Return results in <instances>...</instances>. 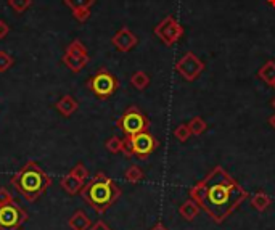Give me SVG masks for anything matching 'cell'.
I'll return each mask as SVG.
<instances>
[{
    "mask_svg": "<svg viewBox=\"0 0 275 230\" xmlns=\"http://www.w3.org/2000/svg\"><path fill=\"white\" fill-rule=\"evenodd\" d=\"M188 193L214 224L228 219L248 198V192L221 166H216L204 179L195 183Z\"/></svg>",
    "mask_w": 275,
    "mask_h": 230,
    "instance_id": "cell-1",
    "label": "cell"
},
{
    "mask_svg": "<svg viewBox=\"0 0 275 230\" xmlns=\"http://www.w3.org/2000/svg\"><path fill=\"white\" fill-rule=\"evenodd\" d=\"M122 195V190L114 183L113 179L98 172L92 177L81 190V197L98 214L107 213Z\"/></svg>",
    "mask_w": 275,
    "mask_h": 230,
    "instance_id": "cell-2",
    "label": "cell"
},
{
    "mask_svg": "<svg viewBox=\"0 0 275 230\" xmlns=\"http://www.w3.org/2000/svg\"><path fill=\"white\" fill-rule=\"evenodd\" d=\"M11 185H13L23 198L28 201H36L49 190L52 185L50 176L45 172L37 163L28 161L16 174L11 177Z\"/></svg>",
    "mask_w": 275,
    "mask_h": 230,
    "instance_id": "cell-3",
    "label": "cell"
},
{
    "mask_svg": "<svg viewBox=\"0 0 275 230\" xmlns=\"http://www.w3.org/2000/svg\"><path fill=\"white\" fill-rule=\"evenodd\" d=\"M158 147H159V142L156 140V137L148 131H145V132L135 134V135H131V137H124L122 155L125 158L135 156V158L145 161Z\"/></svg>",
    "mask_w": 275,
    "mask_h": 230,
    "instance_id": "cell-4",
    "label": "cell"
},
{
    "mask_svg": "<svg viewBox=\"0 0 275 230\" xmlns=\"http://www.w3.org/2000/svg\"><path fill=\"white\" fill-rule=\"evenodd\" d=\"M87 87L97 98L108 100L110 97L116 94V90L119 89V80L113 73H110L105 68H101L94 76L89 77Z\"/></svg>",
    "mask_w": 275,
    "mask_h": 230,
    "instance_id": "cell-5",
    "label": "cell"
},
{
    "mask_svg": "<svg viewBox=\"0 0 275 230\" xmlns=\"http://www.w3.org/2000/svg\"><path fill=\"white\" fill-rule=\"evenodd\" d=\"M116 126L118 129L124 132L125 137H131L150 129V119L137 107H129L121 114V118H118Z\"/></svg>",
    "mask_w": 275,
    "mask_h": 230,
    "instance_id": "cell-6",
    "label": "cell"
},
{
    "mask_svg": "<svg viewBox=\"0 0 275 230\" xmlns=\"http://www.w3.org/2000/svg\"><path fill=\"white\" fill-rule=\"evenodd\" d=\"M155 36L161 40L167 47H173L174 44H177L185 31H183V26L174 18V16H166L163 21H159L155 26Z\"/></svg>",
    "mask_w": 275,
    "mask_h": 230,
    "instance_id": "cell-7",
    "label": "cell"
},
{
    "mask_svg": "<svg viewBox=\"0 0 275 230\" xmlns=\"http://www.w3.org/2000/svg\"><path fill=\"white\" fill-rule=\"evenodd\" d=\"M28 221V213L15 201L0 206V230H19Z\"/></svg>",
    "mask_w": 275,
    "mask_h": 230,
    "instance_id": "cell-8",
    "label": "cell"
},
{
    "mask_svg": "<svg viewBox=\"0 0 275 230\" xmlns=\"http://www.w3.org/2000/svg\"><path fill=\"white\" fill-rule=\"evenodd\" d=\"M204 68H206V65L193 52H187L176 63L177 73L182 76L183 80H187V82H193L195 79H198L200 74L204 71Z\"/></svg>",
    "mask_w": 275,
    "mask_h": 230,
    "instance_id": "cell-9",
    "label": "cell"
},
{
    "mask_svg": "<svg viewBox=\"0 0 275 230\" xmlns=\"http://www.w3.org/2000/svg\"><path fill=\"white\" fill-rule=\"evenodd\" d=\"M111 44H113L119 52L125 53V52L132 50L135 45L139 44V39H137V36H135V34H134L129 28H121V29L113 36Z\"/></svg>",
    "mask_w": 275,
    "mask_h": 230,
    "instance_id": "cell-10",
    "label": "cell"
},
{
    "mask_svg": "<svg viewBox=\"0 0 275 230\" xmlns=\"http://www.w3.org/2000/svg\"><path fill=\"white\" fill-rule=\"evenodd\" d=\"M179 214H180L185 221L192 222V221L197 219V216L200 214V206L190 198V200L183 201V203L179 206Z\"/></svg>",
    "mask_w": 275,
    "mask_h": 230,
    "instance_id": "cell-11",
    "label": "cell"
},
{
    "mask_svg": "<svg viewBox=\"0 0 275 230\" xmlns=\"http://www.w3.org/2000/svg\"><path fill=\"white\" fill-rule=\"evenodd\" d=\"M68 225H70L71 230H89L94 224L90 222V219L84 211H76L71 216V219L68 221Z\"/></svg>",
    "mask_w": 275,
    "mask_h": 230,
    "instance_id": "cell-12",
    "label": "cell"
},
{
    "mask_svg": "<svg viewBox=\"0 0 275 230\" xmlns=\"http://www.w3.org/2000/svg\"><path fill=\"white\" fill-rule=\"evenodd\" d=\"M84 183H86V182L73 177L71 174H68V176H65V177L61 179L60 185H61V189H63L68 195H76V193H81V190H82V187H84Z\"/></svg>",
    "mask_w": 275,
    "mask_h": 230,
    "instance_id": "cell-13",
    "label": "cell"
},
{
    "mask_svg": "<svg viewBox=\"0 0 275 230\" xmlns=\"http://www.w3.org/2000/svg\"><path fill=\"white\" fill-rule=\"evenodd\" d=\"M56 110H58V113L60 114H63V116H71L73 113H76V110H77V101H76V98H73L71 95H65L63 98H60L58 100V103H56Z\"/></svg>",
    "mask_w": 275,
    "mask_h": 230,
    "instance_id": "cell-14",
    "label": "cell"
},
{
    "mask_svg": "<svg viewBox=\"0 0 275 230\" xmlns=\"http://www.w3.org/2000/svg\"><path fill=\"white\" fill-rule=\"evenodd\" d=\"M63 63L68 68H70L71 71L79 73V71H82L84 68L89 65V56H73V55L65 53L63 55Z\"/></svg>",
    "mask_w": 275,
    "mask_h": 230,
    "instance_id": "cell-15",
    "label": "cell"
},
{
    "mask_svg": "<svg viewBox=\"0 0 275 230\" xmlns=\"http://www.w3.org/2000/svg\"><path fill=\"white\" fill-rule=\"evenodd\" d=\"M249 203H251V206H253L256 211L264 213V211H267V208L270 206L272 198L269 197L266 192H256L253 197L249 198Z\"/></svg>",
    "mask_w": 275,
    "mask_h": 230,
    "instance_id": "cell-16",
    "label": "cell"
},
{
    "mask_svg": "<svg viewBox=\"0 0 275 230\" xmlns=\"http://www.w3.org/2000/svg\"><path fill=\"white\" fill-rule=\"evenodd\" d=\"M258 77L264 80L267 86H273L275 84V61L269 60L262 65L258 71Z\"/></svg>",
    "mask_w": 275,
    "mask_h": 230,
    "instance_id": "cell-17",
    "label": "cell"
},
{
    "mask_svg": "<svg viewBox=\"0 0 275 230\" xmlns=\"http://www.w3.org/2000/svg\"><path fill=\"white\" fill-rule=\"evenodd\" d=\"M131 84L137 90H145L148 86H150V76H148L145 71H135L131 76Z\"/></svg>",
    "mask_w": 275,
    "mask_h": 230,
    "instance_id": "cell-18",
    "label": "cell"
},
{
    "mask_svg": "<svg viewBox=\"0 0 275 230\" xmlns=\"http://www.w3.org/2000/svg\"><path fill=\"white\" fill-rule=\"evenodd\" d=\"M143 176H145V172L142 171L140 166H137V164L129 166L128 169H125V172H124V177H125V180H128L129 183H139L143 179Z\"/></svg>",
    "mask_w": 275,
    "mask_h": 230,
    "instance_id": "cell-19",
    "label": "cell"
},
{
    "mask_svg": "<svg viewBox=\"0 0 275 230\" xmlns=\"http://www.w3.org/2000/svg\"><path fill=\"white\" fill-rule=\"evenodd\" d=\"M188 129L192 132V135H201L206 132V129H208V124H206V121L201 118V116H195L188 121Z\"/></svg>",
    "mask_w": 275,
    "mask_h": 230,
    "instance_id": "cell-20",
    "label": "cell"
},
{
    "mask_svg": "<svg viewBox=\"0 0 275 230\" xmlns=\"http://www.w3.org/2000/svg\"><path fill=\"white\" fill-rule=\"evenodd\" d=\"M105 147H107V150L113 155H116V153H122L124 150V139H121V137L118 135H113L110 137V139L105 142Z\"/></svg>",
    "mask_w": 275,
    "mask_h": 230,
    "instance_id": "cell-21",
    "label": "cell"
},
{
    "mask_svg": "<svg viewBox=\"0 0 275 230\" xmlns=\"http://www.w3.org/2000/svg\"><path fill=\"white\" fill-rule=\"evenodd\" d=\"M68 55H73V56H89L87 49L84 47V44L81 40H73L70 45H68L66 52Z\"/></svg>",
    "mask_w": 275,
    "mask_h": 230,
    "instance_id": "cell-22",
    "label": "cell"
},
{
    "mask_svg": "<svg viewBox=\"0 0 275 230\" xmlns=\"http://www.w3.org/2000/svg\"><path fill=\"white\" fill-rule=\"evenodd\" d=\"M70 174H71L73 177L79 179V180L86 182V180L89 179V169L84 166V163H77L76 166H73V168H71Z\"/></svg>",
    "mask_w": 275,
    "mask_h": 230,
    "instance_id": "cell-23",
    "label": "cell"
},
{
    "mask_svg": "<svg viewBox=\"0 0 275 230\" xmlns=\"http://www.w3.org/2000/svg\"><path fill=\"white\" fill-rule=\"evenodd\" d=\"M174 137H176L179 142L185 143L192 137V132L188 129V124H179L177 128H176V131H174Z\"/></svg>",
    "mask_w": 275,
    "mask_h": 230,
    "instance_id": "cell-24",
    "label": "cell"
},
{
    "mask_svg": "<svg viewBox=\"0 0 275 230\" xmlns=\"http://www.w3.org/2000/svg\"><path fill=\"white\" fill-rule=\"evenodd\" d=\"M8 4L16 13H25V11L31 7L32 0H8Z\"/></svg>",
    "mask_w": 275,
    "mask_h": 230,
    "instance_id": "cell-25",
    "label": "cell"
},
{
    "mask_svg": "<svg viewBox=\"0 0 275 230\" xmlns=\"http://www.w3.org/2000/svg\"><path fill=\"white\" fill-rule=\"evenodd\" d=\"M65 4L71 10H77V8H90L95 4V0H65Z\"/></svg>",
    "mask_w": 275,
    "mask_h": 230,
    "instance_id": "cell-26",
    "label": "cell"
},
{
    "mask_svg": "<svg viewBox=\"0 0 275 230\" xmlns=\"http://www.w3.org/2000/svg\"><path fill=\"white\" fill-rule=\"evenodd\" d=\"M11 65H13V58L4 50H0V73H5L8 71Z\"/></svg>",
    "mask_w": 275,
    "mask_h": 230,
    "instance_id": "cell-27",
    "label": "cell"
},
{
    "mask_svg": "<svg viewBox=\"0 0 275 230\" xmlns=\"http://www.w3.org/2000/svg\"><path fill=\"white\" fill-rule=\"evenodd\" d=\"M73 16L77 19V21H87L90 18V8H77V10H73Z\"/></svg>",
    "mask_w": 275,
    "mask_h": 230,
    "instance_id": "cell-28",
    "label": "cell"
},
{
    "mask_svg": "<svg viewBox=\"0 0 275 230\" xmlns=\"http://www.w3.org/2000/svg\"><path fill=\"white\" fill-rule=\"evenodd\" d=\"M11 201H15L13 200V195H11L7 189H0V206H4V204H8Z\"/></svg>",
    "mask_w": 275,
    "mask_h": 230,
    "instance_id": "cell-29",
    "label": "cell"
},
{
    "mask_svg": "<svg viewBox=\"0 0 275 230\" xmlns=\"http://www.w3.org/2000/svg\"><path fill=\"white\" fill-rule=\"evenodd\" d=\"M8 32H10V26L4 19H0V39H5Z\"/></svg>",
    "mask_w": 275,
    "mask_h": 230,
    "instance_id": "cell-30",
    "label": "cell"
},
{
    "mask_svg": "<svg viewBox=\"0 0 275 230\" xmlns=\"http://www.w3.org/2000/svg\"><path fill=\"white\" fill-rule=\"evenodd\" d=\"M89 230H111V228H110L105 222H103V221H97Z\"/></svg>",
    "mask_w": 275,
    "mask_h": 230,
    "instance_id": "cell-31",
    "label": "cell"
},
{
    "mask_svg": "<svg viewBox=\"0 0 275 230\" xmlns=\"http://www.w3.org/2000/svg\"><path fill=\"white\" fill-rule=\"evenodd\" d=\"M150 230H169V228H167V227H166L161 221H159V222H156V224H155Z\"/></svg>",
    "mask_w": 275,
    "mask_h": 230,
    "instance_id": "cell-32",
    "label": "cell"
},
{
    "mask_svg": "<svg viewBox=\"0 0 275 230\" xmlns=\"http://www.w3.org/2000/svg\"><path fill=\"white\" fill-rule=\"evenodd\" d=\"M269 124H270V128H272V129H275V113L269 118Z\"/></svg>",
    "mask_w": 275,
    "mask_h": 230,
    "instance_id": "cell-33",
    "label": "cell"
},
{
    "mask_svg": "<svg viewBox=\"0 0 275 230\" xmlns=\"http://www.w3.org/2000/svg\"><path fill=\"white\" fill-rule=\"evenodd\" d=\"M267 4H269L270 7H273V8H275V0H267Z\"/></svg>",
    "mask_w": 275,
    "mask_h": 230,
    "instance_id": "cell-34",
    "label": "cell"
},
{
    "mask_svg": "<svg viewBox=\"0 0 275 230\" xmlns=\"http://www.w3.org/2000/svg\"><path fill=\"white\" fill-rule=\"evenodd\" d=\"M270 105H272V108L275 110V98H272V101H270Z\"/></svg>",
    "mask_w": 275,
    "mask_h": 230,
    "instance_id": "cell-35",
    "label": "cell"
},
{
    "mask_svg": "<svg viewBox=\"0 0 275 230\" xmlns=\"http://www.w3.org/2000/svg\"><path fill=\"white\" fill-rule=\"evenodd\" d=\"M272 87H273V89H275V84H273V86H272Z\"/></svg>",
    "mask_w": 275,
    "mask_h": 230,
    "instance_id": "cell-36",
    "label": "cell"
}]
</instances>
